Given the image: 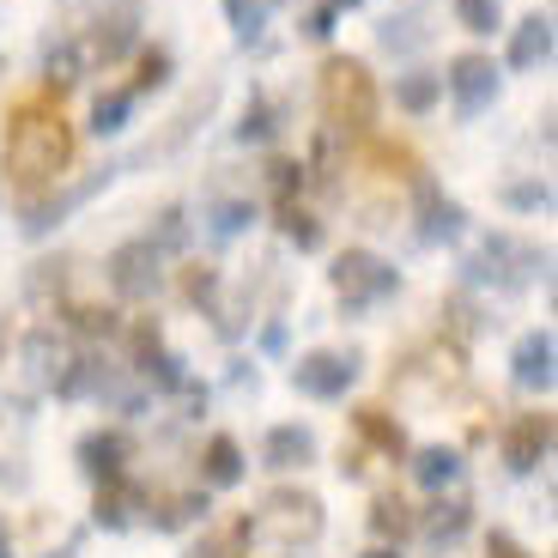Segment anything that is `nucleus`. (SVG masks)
<instances>
[{"mask_svg": "<svg viewBox=\"0 0 558 558\" xmlns=\"http://www.w3.org/2000/svg\"><path fill=\"white\" fill-rule=\"evenodd\" d=\"M68 165V128L56 110L25 104V110L7 122V170H13L19 189H49Z\"/></svg>", "mask_w": 558, "mask_h": 558, "instance_id": "obj_1", "label": "nucleus"}, {"mask_svg": "<svg viewBox=\"0 0 558 558\" xmlns=\"http://www.w3.org/2000/svg\"><path fill=\"white\" fill-rule=\"evenodd\" d=\"M322 104H328V122L352 128V134L377 122V85L359 61H328L322 68Z\"/></svg>", "mask_w": 558, "mask_h": 558, "instance_id": "obj_2", "label": "nucleus"}, {"mask_svg": "<svg viewBox=\"0 0 558 558\" xmlns=\"http://www.w3.org/2000/svg\"><path fill=\"white\" fill-rule=\"evenodd\" d=\"M395 286H401V274H395L389 262H377L371 250H347V255L335 262V292H340V304H347V310L383 304Z\"/></svg>", "mask_w": 558, "mask_h": 558, "instance_id": "obj_3", "label": "nucleus"}, {"mask_svg": "<svg viewBox=\"0 0 558 558\" xmlns=\"http://www.w3.org/2000/svg\"><path fill=\"white\" fill-rule=\"evenodd\" d=\"M359 377V359L352 352H310V359L292 364V389L310 395V401H340Z\"/></svg>", "mask_w": 558, "mask_h": 558, "instance_id": "obj_4", "label": "nucleus"}, {"mask_svg": "<svg viewBox=\"0 0 558 558\" xmlns=\"http://www.w3.org/2000/svg\"><path fill=\"white\" fill-rule=\"evenodd\" d=\"M444 85L456 92V110L468 116V122H474L480 110H492V104H498V68H492L486 56H461V61H449Z\"/></svg>", "mask_w": 558, "mask_h": 558, "instance_id": "obj_5", "label": "nucleus"}, {"mask_svg": "<svg viewBox=\"0 0 558 558\" xmlns=\"http://www.w3.org/2000/svg\"><path fill=\"white\" fill-rule=\"evenodd\" d=\"M158 250L146 238L140 243H122V250L110 255V286H116V298H153L158 292Z\"/></svg>", "mask_w": 558, "mask_h": 558, "instance_id": "obj_6", "label": "nucleus"}, {"mask_svg": "<svg viewBox=\"0 0 558 558\" xmlns=\"http://www.w3.org/2000/svg\"><path fill=\"white\" fill-rule=\"evenodd\" d=\"M110 177L116 170L104 165V170H92V177H80V182H68V189H61V195H49V201H37V207H31V219H25V238H43V231H56L61 219H68L73 207H85V201L98 195V189H110Z\"/></svg>", "mask_w": 558, "mask_h": 558, "instance_id": "obj_7", "label": "nucleus"}, {"mask_svg": "<svg viewBox=\"0 0 558 558\" xmlns=\"http://www.w3.org/2000/svg\"><path fill=\"white\" fill-rule=\"evenodd\" d=\"M522 255H534V250L498 231V238H486V250L468 262V279H480V286H486V279H492V286H522V274L510 267V262H522Z\"/></svg>", "mask_w": 558, "mask_h": 558, "instance_id": "obj_8", "label": "nucleus"}, {"mask_svg": "<svg viewBox=\"0 0 558 558\" xmlns=\"http://www.w3.org/2000/svg\"><path fill=\"white\" fill-rule=\"evenodd\" d=\"M418 213H425V225H418L425 243H456L461 231H468V213L449 195H437V182H418Z\"/></svg>", "mask_w": 558, "mask_h": 558, "instance_id": "obj_9", "label": "nucleus"}, {"mask_svg": "<svg viewBox=\"0 0 558 558\" xmlns=\"http://www.w3.org/2000/svg\"><path fill=\"white\" fill-rule=\"evenodd\" d=\"M553 61V13H529L517 25V37H510V68L517 73H534Z\"/></svg>", "mask_w": 558, "mask_h": 558, "instance_id": "obj_10", "label": "nucleus"}, {"mask_svg": "<svg viewBox=\"0 0 558 558\" xmlns=\"http://www.w3.org/2000/svg\"><path fill=\"white\" fill-rule=\"evenodd\" d=\"M140 13H146L140 0H116L110 13L98 19V56H104V61H122L128 49H134V37H140Z\"/></svg>", "mask_w": 558, "mask_h": 558, "instance_id": "obj_11", "label": "nucleus"}, {"mask_svg": "<svg viewBox=\"0 0 558 558\" xmlns=\"http://www.w3.org/2000/svg\"><path fill=\"white\" fill-rule=\"evenodd\" d=\"M517 383L522 389H553V335H529L517 347Z\"/></svg>", "mask_w": 558, "mask_h": 558, "instance_id": "obj_12", "label": "nucleus"}, {"mask_svg": "<svg viewBox=\"0 0 558 558\" xmlns=\"http://www.w3.org/2000/svg\"><path fill=\"white\" fill-rule=\"evenodd\" d=\"M437 98H444V73L413 68V73H401V80H395V104H401L407 116H432Z\"/></svg>", "mask_w": 558, "mask_h": 558, "instance_id": "obj_13", "label": "nucleus"}, {"mask_svg": "<svg viewBox=\"0 0 558 558\" xmlns=\"http://www.w3.org/2000/svg\"><path fill=\"white\" fill-rule=\"evenodd\" d=\"M310 456H316V437L304 425H274L267 432V468H304Z\"/></svg>", "mask_w": 558, "mask_h": 558, "instance_id": "obj_14", "label": "nucleus"}, {"mask_svg": "<svg viewBox=\"0 0 558 558\" xmlns=\"http://www.w3.org/2000/svg\"><path fill=\"white\" fill-rule=\"evenodd\" d=\"M546 444H553V425H546V418H522L517 432H510V444H504V456H510L517 474H529L534 461L546 456Z\"/></svg>", "mask_w": 558, "mask_h": 558, "instance_id": "obj_15", "label": "nucleus"}, {"mask_svg": "<svg viewBox=\"0 0 558 558\" xmlns=\"http://www.w3.org/2000/svg\"><path fill=\"white\" fill-rule=\"evenodd\" d=\"M43 80H49V92H56V98L68 92V85H80V49H73L68 37L43 49Z\"/></svg>", "mask_w": 558, "mask_h": 558, "instance_id": "obj_16", "label": "nucleus"}, {"mask_svg": "<svg viewBox=\"0 0 558 558\" xmlns=\"http://www.w3.org/2000/svg\"><path fill=\"white\" fill-rule=\"evenodd\" d=\"M377 37H383V49H389V56H413V49H418L425 37H432V31L418 25V13H389Z\"/></svg>", "mask_w": 558, "mask_h": 558, "instance_id": "obj_17", "label": "nucleus"}, {"mask_svg": "<svg viewBox=\"0 0 558 558\" xmlns=\"http://www.w3.org/2000/svg\"><path fill=\"white\" fill-rule=\"evenodd\" d=\"M413 474H418V486H456V480H461V456H456V449H425V456H418L413 461Z\"/></svg>", "mask_w": 558, "mask_h": 558, "instance_id": "obj_18", "label": "nucleus"}, {"mask_svg": "<svg viewBox=\"0 0 558 558\" xmlns=\"http://www.w3.org/2000/svg\"><path fill=\"white\" fill-rule=\"evenodd\" d=\"M128 116H134V92H104L92 104V134H122Z\"/></svg>", "mask_w": 558, "mask_h": 558, "instance_id": "obj_19", "label": "nucleus"}, {"mask_svg": "<svg viewBox=\"0 0 558 558\" xmlns=\"http://www.w3.org/2000/svg\"><path fill=\"white\" fill-rule=\"evenodd\" d=\"M80 456H85V468H92L98 480H116V474H122L128 444H122V437H85V449H80Z\"/></svg>", "mask_w": 558, "mask_h": 558, "instance_id": "obj_20", "label": "nucleus"}, {"mask_svg": "<svg viewBox=\"0 0 558 558\" xmlns=\"http://www.w3.org/2000/svg\"><path fill=\"white\" fill-rule=\"evenodd\" d=\"M207 480H213V486H238V480H243V456H238L231 437H213V444H207Z\"/></svg>", "mask_w": 558, "mask_h": 558, "instance_id": "obj_21", "label": "nucleus"}, {"mask_svg": "<svg viewBox=\"0 0 558 558\" xmlns=\"http://www.w3.org/2000/svg\"><path fill=\"white\" fill-rule=\"evenodd\" d=\"M456 25L474 31V37H492L504 25V7L498 0H456Z\"/></svg>", "mask_w": 558, "mask_h": 558, "instance_id": "obj_22", "label": "nucleus"}, {"mask_svg": "<svg viewBox=\"0 0 558 558\" xmlns=\"http://www.w3.org/2000/svg\"><path fill=\"white\" fill-rule=\"evenodd\" d=\"M225 13H231L238 43H255L267 31V0H225Z\"/></svg>", "mask_w": 558, "mask_h": 558, "instance_id": "obj_23", "label": "nucleus"}, {"mask_svg": "<svg viewBox=\"0 0 558 558\" xmlns=\"http://www.w3.org/2000/svg\"><path fill=\"white\" fill-rule=\"evenodd\" d=\"M274 134H279V110L274 104H250L243 122H238V140L243 146H262V140H274Z\"/></svg>", "mask_w": 558, "mask_h": 558, "instance_id": "obj_24", "label": "nucleus"}, {"mask_svg": "<svg viewBox=\"0 0 558 558\" xmlns=\"http://www.w3.org/2000/svg\"><path fill=\"white\" fill-rule=\"evenodd\" d=\"M250 225H255L250 201H219V207H213V238H238V231H250Z\"/></svg>", "mask_w": 558, "mask_h": 558, "instance_id": "obj_25", "label": "nucleus"}, {"mask_svg": "<svg viewBox=\"0 0 558 558\" xmlns=\"http://www.w3.org/2000/svg\"><path fill=\"white\" fill-rule=\"evenodd\" d=\"M146 243H153L158 255H165V250H182V243H189V219H182V207H165V213H158V231H153Z\"/></svg>", "mask_w": 558, "mask_h": 558, "instance_id": "obj_26", "label": "nucleus"}, {"mask_svg": "<svg viewBox=\"0 0 558 558\" xmlns=\"http://www.w3.org/2000/svg\"><path fill=\"white\" fill-rule=\"evenodd\" d=\"M359 0H322V7H310V19H304V37H328V31L340 25V19L352 13Z\"/></svg>", "mask_w": 558, "mask_h": 558, "instance_id": "obj_27", "label": "nucleus"}, {"mask_svg": "<svg viewBox=\"0 0 558 558\" xmlns=\"http://www.w3.org/2000/svg\"><path fill=\"white\" fill-rule=\"evenodd\" d=\"M504 201L517 213H534V207H553V189L546 182H517V189H504Z\"/></svg>", "mask_w": 558, "mask_h": 558, "instance_id": "obj_28", "label": "nucleus"}, {"mask_svg": "<svg viewBox=\"0 0 558 558\" xmlns=\"http://www.w3.org/2000/svg\"><path fill=\"white\" fill-rule=\"evenodd\" d=\"M286 238H292L298 250H322V225L310 219V213H292V207H286Z\"/></svg>", "mask_w": 558, "mask_h": 558, "instance_id": "obj_29", "label": "nucleus"}, {"mask_svg": "<svg viewBox=\"0 0 558 558\" xmlns=\"http://www.w3.org/2000/svg\"><path fill=\"white\" fill-rule=\"evenodd\" d=\"M165 80H170V56H165V49H153V56L140 61V80H134V98H140V92H158V85H165Z\"/></svg>", "mask_w": 558, "mask_h": 558, "instance_id": "obj_30", "label": "nucleus"}, {"mask_svg": "<svg viewBox=\"0 0 558 558\" xmlns=\"http://www.w3.org/2000/svg\"><path fill=\"white\" fill-rule=\"evenodd\" d=\"M461 529H468V517H461L456 504H449V517H444V510H437V517H432V522H425V534H432V541H456V534H461Z\"/></svg>", "mask_w": 558, "mask_h": 558, "instance_id": "obj_31", "label": "nucleus"}, {"mask_svg": "<svg viewBox=\"0 0 558 558\" xmlns=\"http://www.w3.org/2000/svg\"><path fill=\"white\" fill-rule=\"evenodd\" d=\"M492 558H522V546L510 534H492Z\"/></svg>", "mask_w": 558, "mask_h": 558, "instance_id": "obj_32", "label": "nucleus"}, {"mask_svg": "<svg viewBox=\"0 0 558 558\" xmlns=\"http://www.w3.org/2000/svg\"><path fill=\"white\" fill-rule=\"evenodd\" d=\"M377 529H401V504H377Z\"/></svg>", "mask_w": 558, "mask_h": 558, "instance_id": "obj_33", "label": "nucleus"}, {"mask_svg": "<svg viewBox=\"0 0 558 558\" xmlns=\"http://www.w3.org/2000/svg\"><path fill=\"white\" fill-rule=\"evenodd\" d=\"M0 558H13V546H7V534H0Z\"/></svg>", "mask_w": 558, "mask_h": 558, "instance_id": "obj_34", "label": "nucleus"}, {"mask_svg": "<svg viewBox=\"0 0 558 558\" xmlns=\"http://www.w3.org/2000/svg\"><path fill=\"white\" fill-rule=\"evenodd\" d=\"M364 558H395V553H383V546H377V553H364Z\"/></svg>", "mask_w": 558, "mask_h": 558, "instance_id": "obj_35", "label": "nucleus"}]
</instances>
